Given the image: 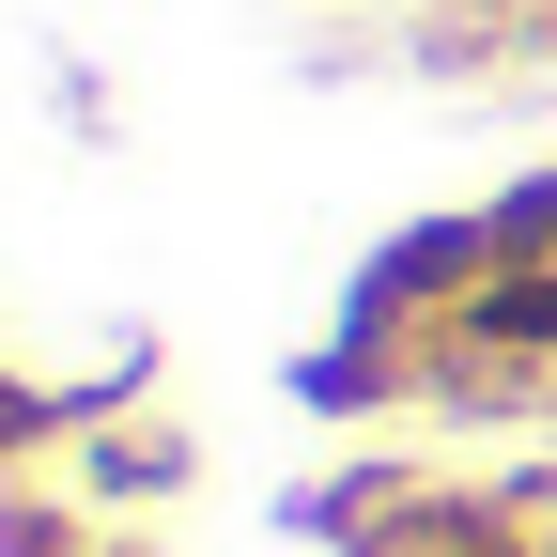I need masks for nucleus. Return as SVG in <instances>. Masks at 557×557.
Here are the masks:
<instances>
[{"instance_id": "nucleus-1", "label": "nucleus", "mask_w": 557, "mask_h": 557, "mask_svg": "<svg viewBox=\"0 0 557 557\" xmlns=\"http://www.w3.org/2000/svg\"><path fill=\"white\" fill-rule=\"evenodd\" d=\"M0 557H156V542L94 527V496H47V480H0Z\"/></svg>"}, {"instance_id": "nucleus-2", "label": "nucleus", "mask_w": 557, "mask_h": 557, "mask_svg": "<svg viewBox=\"0 0 557 557\" xmlns=\"http://www.w3.org/2000/svg\"><path fill=\"white\" fill-rule=\"evenodd\" d=\"M78 480H94V496H186V434H156V418H94V434H78Z\"/></svg>"}, {"instance_id": "nucleus-3", "label": "nucleus", "mask_w": 557, "mask_h": 557, "mask_svg": "<svg viewBox=\"0 0 557 557\" xmlns=\"http://www.w3.org/2000/svg\"><path fill=\"white\" fill-rule=\"evenodd\" d=\"M542 557H557V542H542Z\"/></svg>"}]
</instances>
